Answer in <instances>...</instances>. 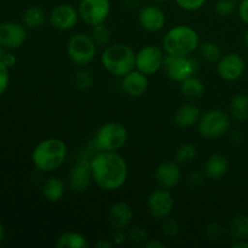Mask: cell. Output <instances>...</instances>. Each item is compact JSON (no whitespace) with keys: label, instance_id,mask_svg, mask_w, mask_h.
Returning <instances> with one entry per match:
<instances>
[{"label":"cell","instance_id":"1","mask_svg":"<svg viewBox=\"0 0 248 248\" xmlns=\"http://www.w3.org/2000/svg\"><path fill=\"white\" fill-rule=\"evenodd\" d=\"M90 165L92 179L103 190H118L127 181V162L119 153L101 150L92 157Z\"/></svg>","mask_w":248,"mask_h":248},{"label":"cell","instance_id":"2","mask_svg":"<svg viewBox=\"0 0 248 248\" xmlns=\"http://www.w3.org/2000/svg\"><path fill=\"white\" fill-rule=\"evenodd\" d=\"M67 144L62 140L47 138L34 148L31 161L39 171L52 172L62 166L67 159Z\"/></svg>","mask_w":248,"mask_h":248},{"label":"cell","instance_id":"3","mask_svg":"<svg viewBox=\"0 0 248 248\" xmlns=\"http://www.w3.org/2000/svg\"><path fill=\"white\" fill-rule=\"evenodd\" d=\"M199 45L200 39L198 31L186 24L171 28L162 39L165 53L171 56H190Z\"/></svg>","mask_w":248,"mask_h":248},{"label":"cell","instance_id":"4","mask_svg":"<svg viewBox=\"0 0 248 248\" xmlns=\"http://www.w3.org/2000/svg\"><path fill=\"white\" fill-rule=\"evenodd\" d=\"M101 63L107 72L123 78L136 68V53L126 44H111L102 52Z\"/></svg>","mask_w":248,"mask_h":248},{"label":"cell","instance_id":"5","mask_svg":"<svg viewBox=\"0 0 248 248\" xmlns=\"http://www.w3.org/2000/svg\"><path fill=\"white\" fill-rule=\"evenodd\" d=\"M128 132L120 123H108L98 128L94 136L97 149L104 152H118L127 142Z\"/></svg>","mask_w":248,"mask_h":248},{"label":"cell","instance_id":"6","mask_svg":"<svg viewBox=\"0 0 248 248\" xmlns=\"http://www.w3.org/2000/svg\"><path fill=\"white\" fill-rule=\"evenodd\" d=\"M97 44L91 35L85 33L75 34L67 45V52L70 61L78 67H86L96 58Z\"/></svg>","mask_w":248,"mask_h":248},{"label":"cell","instance_id":"7","mask_svg":"<svg viewBox=\"0 0 248 248\" xmlns=\"http://www.w3.org/2000/svg\"><path fill=\"white\" fill-rule=\"evenodd\" d=\"M199 132L206 138H218L224 136L230 128V118L219 109H212L202 114L198 123Z\"/></svg>","mask_w":248,"mask_h":248},{"label":"cell","instance_id":"8","mask_svg":"<svg viewBox=\"0 0 248 248\" xmlns=\"http://www.w3.org/2000/svg\"><path fill=\"white\" fill-rule=\"evenodd\" d=\"M162 68L170 79L182 82L188 78L194 77L199 68V63L189 56L166 55Z\"/></svg>","mask_w":248,"mask_h":248},{"label":"cell","instance_id":"9","mask_svg":"<svg viewBox=\"0 0 248 248\" xmlns=\"http://www.w3.org/2000/svg\"><path fill=\"white\" fill-rule=\"evenodd\" d=\"M110 9V0H81L78 11L85 23L94 27L107 21Z\"/></svg>","mask_w":248,"mask_h":248},{"label":"cell","instance_id":"10","mask_svg":"<svg viewBox=\"0 0 248 248\" xmlns=\"http://www.w3.org/2000/svg\"><path fill=\"white\" fill-rule=\"evenodd\" d=\"M165 55L156 45H147L136 53V68L147 75L155 74L164 65Z\"/></svg>","mask_w":248,"mask_h":248},{"label":"cell","instance_id":"11","mask_svg":"<svg viewBox=\"0 0 248 248\" xmlns=\"http://www.w3.org/2000/svg\"><path fill=\"white\" fill-rule=\"evenodd\" d=\"M27 28L24 24L17 22H1L0 23V45L6 50H17L22 47L27 40Z\"/></svg>","mask_w":248,"mask_h":248},{"label":"cell","instance_id":"12","mask_svg":"<svg viewBox=\"0 0 248 248\" xmlns=\"http://www.w3.org/2000/svg\"><path fill=\"white\" fill-rule=\"evenodd\" d=\"M148 210L152 217L157 219H165L170 217L174 207V199L170 190L167 189H159L153 191L148 198Z\"/></svg>","mask_w":248,"mask_h":248},{"label":"cell","instance_id":"13","mask_svg":"<svg viewBox=\"0 0 248 248\" xmlns=\"http://www.w3.org/2000/svg\"><path fill=\"white\" fill-rule=\"evenodd\" d=\"M246 69L245 60L239 53H228L217 62V73L227 81H235L244 75Z\"/></svg>","mask_w":248,"mask_h":248},{"label":"cell","instance_id":"14","mask_svg":"<svg viewBox=\"0 0 248 248\" xmlns=\"http://www.w3.org/2000/svg\"><path fill=\"white\" fill-rule=\"evenodd\" d=\"M79 11L70 4H60L51 11L50 23L60 31H69L78 23Z\"/></svg>","mask_w":248,"mask_h":248},{"label":"cell","instance_id":"15","mask_svg":"<svg viewBox=\"0 0 248 248\" xmlns=\"http://www.w3.org/2000/svg\"><path fill=\"white\" fill-rule=\"evenodd\" d=\"M91 181L93 179L90 162L81 160L72 167L69 172V186L74 193H85L89 189Z\"/></svg>","mask_w":248,"mask_h":248},{"label":"cell","instance_id":"16","mask_svg":"<svg viewBox=\"0 0 248 248\" xmlns=\"http://www.w3.org/2000/svg\"><path fill=\"white\" fill-rule=\"evenodd\" d=\"M138 18L142 28L152 33L161 31L166 24V15L164 10L155 5H147L142 7Z\"/></svg>","mask_w":248,"mask_h":248},{"label":"cell","instance_id":"17","mask_svg":"<svg viewBox=\"0 0 248 248\" xmlns=\"http://www.w3.org/2000/svg\"><path fill=\"white\" fill-rule=\"evenodd\" d=\"M124 92L130 97H140L147 92L149 87V80L148 75L142 73L138 69L131 70L128 74L123 77L121 81Z\"/></svg>","mask_w":248,"mask_h":248},{"label":"cell","instance_id":"18","mask_svg":"<svg viewBox=\"0 0 248 248\" xmlns=\"http://www.w3.org/2000/svg\"><path fill=\"white\" fill-rule=\"evenodd\" d=\"M155 179L161 188L173 189L181 181V169L174 161H165L157 166L155 171Z\"/></svg>","mask_w":248,"mask_h":248},{"label":"cell","instance_id":"19","mask_svg":"<svg viewBox=\"0 0 248 248\" xmlns=\"http://www.w3.org/2000/svg\"><path fill=\"white\" fill-rule=\"evenodd\" d=\"M133 211L128 203L118 202L111 206L109 212V222L115 230L125 229L132 223Z\"/></svg>","mask_w":248,"mask_h":248},{"label":"cell","instance_id":"20","mask_svg":"<svg viewBox=\"0 0 248 248\" xmlns=\"http://www.w3.org/2000/svg\"><path fill=\"white\" fill-rule=\"evenodd\" d=\"M201 118V111L194 103L183 104L178 108L174 115V121L179 127L188 128L196 125Z\"/></svg>","mask_w":248,"mask_h":248},{"label":"cell","instance_id":"21","mask_svg":"<svg viewBox=\"0 0 248 248\" xmlns=\"http://www.w3.org/2000/svg\"><path fill=\"white\" fill-rule=\"evenodd\" d=\"M229 162L227 157L220 154L211 155L205 165V173L210 179H219L227 174Z\"/></svg>","mask_w":248,"mask_h":248},{"label":"cell","instance_id":"22","mask_svg":"<svg viewBox=\"0 0 248 248\" xmlns=\"http://www.w3.org/2000/svg\"><path fill=\"white\" fill-rule=\"evenodd\" d=\"M41 191H43V195L46 200L50 201V202H57L64 196L65 184L61 178L51 177L44 183Z\"/></svg>","mask_w":248,"mask_h":248},{"label":"cell","instance_id":"23","mask_svg":"<svg viewBox=\"0 0 248 248\" xmlns=\"http://www.w3.org/2000/svg\"><path fill=\"white\" fill-rule=\"evenodd\" d=\"M181 92L186 98L190 101L201 98L205 93V85L200 79L195 77H190L181 82Z\"/></svg>","mask_w":248,"mask_h":248},{"label":"cell","instance_id":"24","mask_svg":"<svg viewBox=\"0 0 248 248\" xmlns=\"http://www.w3.org/2000/svg\"><path fill=\"white\" fill-rule=\"evenodd\" d=\"M46 15L40 6H31L23 12L22 22L27 29H36L44 26Z\"/></svg>","mask_w":248,"mask_h":248},{"label":"cell","instance_id":"25","mask_svg":"<svg viewBox=\"0 0 248 248\" xmlns=\"http://www.w3.org/2000/svg\"><path fill=\"white\" fill-rule=\"evenodd\" d=\"M56 246L58 248H86L89 247L86 237L75 232H65L58 237Z\"/></svg>","mask_w":248,"mask_h":248},{"label":"cell","instance_id":"26","mask_svg":"<svg viewBox=\"0 0 248 248\" xmlns=\"http://www.w3.org/2000/svg\"><path fill=\"white\" fill-rule=\"evenodd\" d=\"M230 114L236 121H245L248 119V96L239 93L230 102Z\"/></svg>","mask_w":248,"mask_h":248},{"label":"cell","instance_id":"27","mask_svg":"<svg viewBox=\"0 0 248 248\" xmlns=\"http://www.w3.org/2000/svg\"><path fill=\"white\" fill-rule=\"evenodd\" d=\"M229 234L234 240H248V216L240 215L232 219Z\"/></svg>","mask_w":248,"mask_h":248},{"label":"cell","instance_id":"28","mask_svg":"<svg viewBox=\"0 0 248 248\" xmlns=\"http://www.w3.org/2000/svg\"><path fill=\"white\" fill-rule=\"evenodd\" d=\"M200 47V53L203 58H205L207 62L215 63L222 58V50H220L219 46L217 45L213 41H205L201 45H199Z\"/></svg>","mask_w":248,"mask_h":248},{"label":"cell","instance_id":"29","mask_svg":"<svg viewBox=\"0 0 248 248\" xmlns=\"http://www.w3.org/2000/svg\"><path fill=\"white\" fill-rule=\"evenodd\" d=\"M92 38L98 46L109 45L111 40V31L104 23L92 27Z\"/></svg>","mask_w":248,"mask_h":248},{"label":"cell","instance_id":"30","mask_svg":"<svg viewBox=\"0 0 248 248\" xmlns=\"http://www.w3.org/2000/svg\"><path fill=\"white\" fill-rule=\"evenodd\" d=\"M239 7L236 0H217L215 4L216 14L222 17H228L234 14Z\"/></svg>","mask_w":248,"mask_h":248},{"label":"cell","instance_id":"31","mask_svg":"<svg viewBox=\"0 0 248 248\" xmlns=\"http://www.w3.org/2000/svg\"><path fill=\"white\" fill-rule=\"evenodd\" d=\"M196 157V148L193 144H183L177 149L176 159L181 164H189Z\"/></svg>","mask_w":248,"mask_h":248},{"label":"cell","instance_id":"32","mask_svg":"<svg viewBox=\"0 0 248 248\" xmlns=\"http://www.w3.org/2000/svg\"><path fill=\"white\" fill-rule=\"evenodd\" d=\"M74 84L79 90L86 91V90L91 89V86L93 85V78H92L91 73L85 69H81L75 73Z\"/></svg>","mask_w":248,"mask_h":248},{"label":"cell","instance_id":"33","mask_svg":"<svg viewBox=\"0 0 248 248\" xmlns=\"http://www.w3.org/2000/svg\"><path fill=\"white\" fill-rule=\"evenodd\" d=\"M162 234L167 237H176L181 232V227L177 223V220L171 219V218H165L164 223H162Z\"/></svg>","mask_w":248,"mask_h":248},{"label":"cell","instance_id":"34","mask_svg":"<svg viewBox=\"0 0 248 248\" xmlns=\"http://www.w3.org/2000/svg\"><path fill=\"white\" fill-rule=\"evenodd\" d=\"M207 0H176V4L184 11H196L205 6Z\"/></svg>","mask_w":248,"mask_h":248},{"label":"cell","instance_id":"35","mask_svg":"<svg viewBox=\"0 0 248 248\" xmlns=\"http://www.w3.org/2000/svg\"><path fill=\"white\" fill-rule=\"evenodd\" d=\"M10 84V68L0 61V96L5 93Z\"/></svg>","mask_w":248,"mask_h":248},{"label":"cell","instance_id":"36","mask_svg":"<svg viewBox=\"0 0 248 248\" xmlns=\"http://www.w3.org/2000/svg\"><path fill=\"white\" fill-rule=\"evenodd\" d=\"M127 237L133 242H142L147 237V232L142 227H132L128 230Z\"/></svg>","mask_w":248,"mask_h":248},{"label":"cell","instance_id":"37","mask_svg":"<svg viewBox=\"0 0 248 248\" xmlns=\"http://www.w3.org/2000/svg\"><path fill=\"white\" fill-rule=\"evenodd\" d=\"M223 232H224V229H223L222 225H219L218 223H211V224L206 228V234H207L208 239L211 240L219 239L223 235Z\"/></svg>","mask_w":248,"mask_h":248},{"label":"cell","instance_id":"38","mask_svg":"<svg viewBox=\"0 0 248 248\" xmlns=\"http://www.w3.org/2000/svg\"><path fill=\"white\" fill-rule=\"evenodd\" d=\"M237 11H239V16L241 21L248 26V0H241L239 7H237Z\"/></svg>","mask_w":248,"mask_h":248},{"label":"cell","instance_id":"39","mask_svg":"<svg viewBox=\"0 0 248 248\" xmlns=\"http://www.w3.org/2000/svg\"><path fill=\"white\" fill-rule=\"evenodd\" d=\"M1 62L4 63V64L6 65V67H9L10 69H11V68L15 67V64H16L17 58H16V56L14 55V53L10 52V50H7L6 52H5V55L2 56Z\"/></svg>","mask_w":248,"mask_h":248},{"label":"cell","instance_id":"40","mask_svg":"<svg viewBox=\"0 0 248 248\" xmlns=\"http://www.w3.org/2000/svg\"><path fill=\"white\" fill-rule=\"evenodd\" d=\"M127 237V234L123 232V229H119L115 232V235H114V245H121Z\"/></svg>","mask_w":248,"mask_h":248},{"label":"cell","instance_id":"41","mask_svg":"<svg viewBox=\"0 0 248 248\" xmlns=\"http://www.w3.org/2000/svg\"><path fill=\"white\" fill-rule=\"evenodd\" d=\"M189 181H190V183L194 184V186H200V184L203 183V176L200 172H195V173L191 174Z\"/></svg>","mask_w":248,"mask_h":248},{"label":"cell","instance_id":"42","mask_svg":"<svg viewBox=\"0 0 248 248\" xmlns=\"http://www.w3.org/2000/svg\"><path fill=\"white\" fill-rule=\"evenodd\" d=\"M145 247L148 248H164V244L160 241H157V240H150V241H148L147 244H145Z\"/></svg>","mask_w":248,"mask_h":248},{"label":"cell","instance_id":"43","mask_svg":"<svg viewBox=\"0 0 248 248\" xmlns=\"http://www.w3.org/2000/svg\"><path fill=\"white\" fill-rule=\"evenodd\" d=\"M234 248H248V240H236L235 244H232Z\"/></svg>","mask_w":248,"mask_h":248},{"label":"cell","instance_id":"44","mask_svg":"<svg viewBox=\"0 0 248 248\" xmlns=\"http://www.w3.org/2000/svg\"><path fill=\"white\" fill-rule=\"evenodd\" d=\"M114 242H110V241H106V240H101V241H98L96 244L97 247H101V248H110L113 247Z\"/></svg>","mask_w":248,"mask_h":248},{"label":"cell","instance_id":"45","mask_svg":"<svg viewBox=\"0 0 248 248\" xmlns=\"http://www.w3.org/2000/svg\"><path fill=\"white\" fill-rule=\"evenodd\" d=\"M4 239H5V228L4 225L1 224V222H0V244L4 241Z\"/></svg>","mask_w":248,"mask_h":248},{"label":"cell","instance_id":"46","mask_svg":"<svg viewBox=\"0 0 248 248\" xmlns=\"http://www.w3.org/2000/svg\"><path fill=\"white\" fill-rule=\"evenodd\" d=\"M6 48L5 47H2L1 45H0V61H1V58H2V56L5 55V52H6Z\"/></svg>","mask_w":248,"mask_h":248},{"label":"cell","instance_id":"47","mask_svg":"<svg viewBox=\"0 0 248 248\" xmlns=\"http://www.w3.org/2000/svg\"><path fill=\"white\" fill-rule=\"evenodd\" d=\"M245 45H246L248 48V29H247L246 33H245Z\"/></svg>","mask_w":248,"mask_h":248},{"label":"cell","instance_id":"48","mask_svg":"<svg viewBox=\"0 0 248 248\" xmlns=\"http://www.w3.org/2000/svg\"><path fill=\"white\" fill-rule=\"evenodd\" d=\"M154 1H156V2H166L167 0H154Z\"/></svg>","mask_w":248,"mask_h":248},{"label":"cell","instance_id":"49","mask_svg":"<svg viewBox=\"0 0 248 248\" xmlns=\"http://www.w3.org/2000/svg\"><path fill=\"white\" fill-rule=\"evenodd\" d=\"M0 136H1V127H0Z\"/></svg>","mask_w":248,"mask_h":248}]
</instances>
